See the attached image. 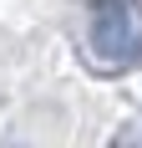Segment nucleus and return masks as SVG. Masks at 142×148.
<instances>
[{
	"label": "nucleus",
	"mask_w": 142,
	"mask_h": 148,
	"mask_svg": "<svg viewBox=\"0 0 142 148\" xmlns=\"http://www.w3.org/2000/svg\"><path fill=\"white\" fill-rule=\"evenodd\" d=\"M91 46L101 61H132L142 51V10L137 0H97L91 5Z\"/></svg>",
	"instance_id": "f257e3e1"
}]
</instances>
